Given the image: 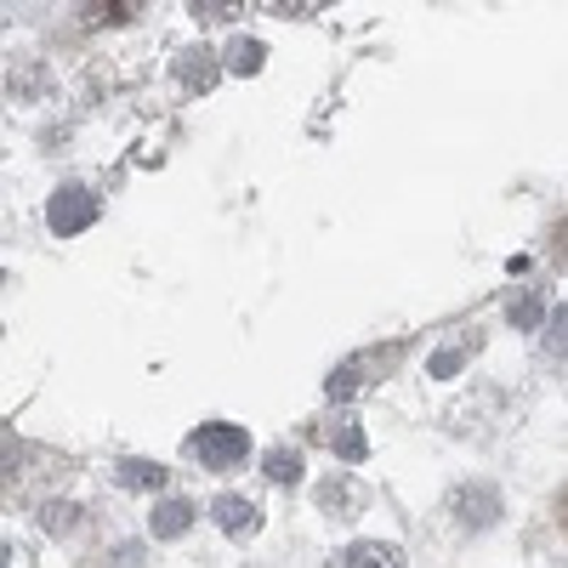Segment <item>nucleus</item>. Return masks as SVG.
<instances>
[{"instance_id": "8", "label": "nucleus", "mask_w": 568, "mask_h": 568, "mask_svg": "<svg viewBox=\"0 0 568 568\" xmlns=\"http://www.w3.org/2000/svg\"><path fill=\"white\" fill-rule=\"evenodd\" d=\"M120 484L125 489H165V466H154V460H120Z\"/></svg>"}, {"instance_id": "4", "label": "nucleus", "mask_w": 568, "mask_h": 568, "mask_svg": "<svg viewBox=\"0 0 568 568\" xmlns=\"http://www.w3.org/2000/svg\"><path fill=\"white\" fill-rule=\"evenodd\" d=\"M211 517L222 524V535H233V540H245V535H256V529H262V511H256L245 495H222V500L211 506Z\"/></svg>"}, {"instance_id": "13", "label": "nucleus", "mask_w": 568, "mask_h": 568, "mask_svg": "<svg viewBox=\"0 0 568 568\" xmlns=\"http://www.w3.org/2000/svg\"><path fill=\"white\" fill-rule=\"evenodd\" d=\"M69 524H74L69 506H45V529H52V535H58V529H69Z\"/></svg>"}, {"instance_id": "12", "label": "nucleus", "mask_w": 568, "mask_h": 568, "mask_svg": "<svg viewBox=\"0 0 568 568\" xmlns=\"http://www.w3.org/2000/svg\"><path fill=\"white\" fill-rule=\"evenodd\" d=\"M318 506L329 511V506H347V517H353V506H364V495L353 489V484H324L318 489Z\"/></svg>"}, {"instance_id": "11", "label": "nucleus", "mask_w": 568, "mask_h": 568, "mask_svg": "<svg viewBox=\"0 0 568 568\" xmlns=\"http://www.w3.org/2000/svg\"><path fill=\"white\" fill-rule=\"evenodd\" d=\"M546 353H551L557 364H568V307H557L551 324H546Z\"/></svg>"}, {"instance_id": "7", "label": "nucleus", "mask_w": 568, "mask_h": 568, "mask_svg": "<svg viewBox=\"0 0 568 568\" xmlns=\"http://www.w3.org/2000/svg\"><path fill=\"white\" fill-rule=\"evenodd\" d=\"M187 524H194V506H187V500H165V506L154 511V535H160V540H176Z\"/></svg>"}, {"instance_id": "10", "label": "nucleus", "mask_w": 568, "mask_h": 568, "mask_svg": "<svg viewBox=\"0 0 568 568\" xmlns=\"http://www.w3.org/2000/svg\"><path fill=\"white\" fill-rule=\"evenodd\" d=\"M262 471H267L273 484H296L302 478V455L296 449H267V466Z\"/></svg>"}, {"instance_id": "14", "label": "nucleus", "mask_w": 568, "mask_h": 568, "mask_svg": "<svg viewBox=\"0 0 568 568\" xmlns=\"http://www.w3.org/2000/svg\"><path fill=\"white\" fill-rule=\"evenodd\" d=\"M562 506H568V495H562ZM562 524H568V511H562Z\"/></svg>"}, {"instance_id": "6", "label": "nucleus", "mask_w": 568, "mask_h": 568, "mask_svg": "<svg viewBox=\"0 0 568 568\" xmlns=\"http://www.w3.org/2000/svg\"><path fill=\"white\" fill-rule=\"evenodd\" d=\"M324 444L347 455V460H364V433L353 426V415H336V420H324Z\"/></svg>"}, {"instance_id": "2", "label": "nucleus", "mask_w": 568, "mask_h": 568, "mask_svg": "<svg viewBox=\"0 0 568 568\" xmlns=\"http://www.w3.org/2000/svg\"><path fill=\"white\" fill-rule=\"evenodd\" d=\"M404 358V347L393 342V347H382V353H358V358H347L336 375H329V398H353L364 382H382V369H393Z\"/></svg>"}, {"instance_id": "3", "label": "nucleus", "mask_w": 568, "mask_h": 568, "mask_svg": "<svg viewBox=\"0 0 568 568\" xmlns=\"http://www.w3.org/2000/svg\"><path fill=\"white\" fill-rule=\"evenodd\" d=\"M45 216H52V227L69 240V233H80V227L98 222V194H85V187H63V194L52 200V211H45Z\"/></svg>"}, {"instance_id": "1", "label": "nucleus", "mask_w": 568, "mask_h": 568, "mask_svg": "<svg viewBox=\"0 0 568 568\" xmlns=\"http://www.w3.org/2000/svg\"><path fill=\"white\" fill-rule=\"evenodd\" d=\"M187 455H194L200 466H211V471L245 466V455H251V433H245V426H233V420H205L200 433H187Z\"/></svg>"}, {"instance_id": "9", "label": "nucleus", "mask_w": 568, "mask_h": 568, "mask_svg": "<svg viewBox=\"0 0 568 568\" xmlns=\"http://www.w3.org/2000/svg\"><path fill=\"white\" fill-rule=\"evenodd\" d=\"M262 58H267L262 40H233V45H227V69H240V74H256Z\"/></svg>"}, {"instance_id": "5", "label": "nucleus", "mask_w": 568, "mask_h": 568, "mask_svg": "<svg viewBox=\"0 0 568 568\" xmlns=\"http://www.w3.org/2000/svg\"><path fill=\"white\" fill-rule=\"evenodd\" d=\"M329 568H404V557L393 551V546H375V540H364V546H347Z\"/></svg>"}]
</instances>
